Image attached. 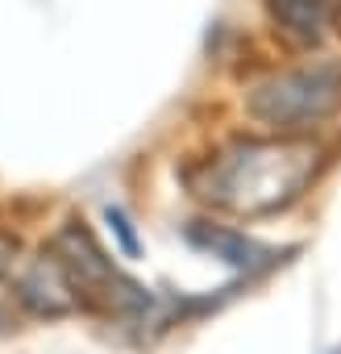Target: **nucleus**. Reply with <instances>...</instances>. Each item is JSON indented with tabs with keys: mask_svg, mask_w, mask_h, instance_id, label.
Wrapping results in <instances>:
<instances>
[{
	"mask_svg": "<svg viewBox=\"0 0 341 354\" xmlns=\"http://www.w3.org/2000/svg\"><path fill=\"white\" fill-rule=\"evenodd\" d=\"M324 167H329V146L320 138L254 129L217 142L204 158H192L179 175L188 192L213 213L258 221L300 205L316 188Z\"/></svg>",
	"mask_w": 341,
	"mask_h": 354,
	"instance_id": "1",
	"label": "nucleus"
},
{
	"mask_svg": "<svg viewBox=\"0 0 341 354\" xmlns=\"http://www.w3.org/2000/svg\"><path fill=\"white\" fill-rule=\"evenodd\" d=\"M242 113L262 133L320 138L341 121V55L316 50L262 67L242 84Z\"/></svg>",
	"mask_w": 341,
	"mask_h": 354,
	"instance_id": "2",
	"label": "nucleus"
},
{
	"mask_svg": "<svg viewBox=\"0 0 341 354\" xmlns=\"http://www.w3.org/2000/svg\"><path fill=\"white\" fill-rule=\"evenodd\" d=\"M50 250L63 259L84 308H96V313L117 317V321H146L158 308L154 292L142 288L137 279H129L79 217L59 225V234L50 238Z\"/></svg>",
	"mask_w": 341,
	"mask_h": 354,
	"instance_id": "3",
	"label": "nucleus"
},
{
	"mask_svg": "<svg viewBox=\"0 0 341 354\" xmlns=\"http://www.w3.org/2000/svg\"><path fill=\"white\" fill-rule=\"evenodd\" d=\"M9 296L26 313L46 317V321L71 317V313L84 308V300H79V292H75L63 259L50 246H42L38 254H26V259L13 263V271H9Z\"/></svg>",
	"mask_w": 341,
	"mask_h": 354,
	"instance_id": "4",
	"label": "nucleus"
},
{
	"mask_svg": "<svg viewBox=\"0 0 341 354\" xmlns=\"http://www.w3.org/2000/svg\"><path fill=\"white\" fill-rule=\"evenodd\" d=\"M184 242H188L192 250H200V254H208V259L233 267V271L246 275V279H254V275L279 267L283 254H295V250H300V246H283V250H279V246L258 242L254 234L233 230V225H221V221H188V225H184Z\"/></svg>",
	"mask_w": 341,
	"mask_h": 354,
	"instance_id": "5",
	"label": "nucleus"
},
{
	"mask_svg": "<svg viewBox=\"0 0 341 354\" xmlns=\"http://www.w3.org/2000/svg\"><path fill=\"white\" fill-rule=\"evenodd\" d=\"M262 17H266V30L291 55L329 50V42L341 34L337 0H262Z\"/></svg>",
	"mask_w": 341,
	"mask_h": 354,
	"instance_id": "6",
	"label": "nucleus"
},
{
	"mask_svg": "<svg viewBox=\"0 0 341 354\" xmlns=\"http://www.w3.org/2000/svg\"><path fill=\"white\" fill-rule=\"evenodd\" d=\"M104 225H108V234H113V242L125 259H142V238H137V230H133V221L121 205H104Z\"/></svg>",
	"mask_w": 341,
	"mask_h": 354,
	"instance_id": "7",
	"label": "nucleus"
},
{
	"mask_svg": "<svg viewBox=\"0 0 341 354\" xmlns=\"http://www.w3.org/2000/svg\"><path fill=\"white\" fill-rule=\"evenodd\" d=\"M337 21H341V0H337Z\"/></svg>",
	"mask_w": 341,
	"mask_h": 354,
	"instance_id": "8",
	"label": "nucleus"
},
{
	"mask_svg": "<svg viewBox=\"0 0 341 354\" xmlns=\"http://www.w3.org/2000/svg\"><path fill=\"white\" fill-rule=\"evenodd\" d=\"M329 354H341V346H333V350H329Z\"/></svg>",
	"mask_w": 341,
	"mask_h": 354,
	"instance_id": "9",
	"label": "nucleus"
}]
</instances>
